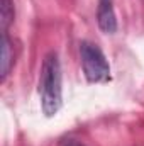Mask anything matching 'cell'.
Listing matches in <instances>:
<instances>
[{
    "label": "cell",
    "mask_w": 144,
    "mask_h": 146,
    "mask_svg": "<svg viewBox=\"0 0 144 146\" xmlns=\"http://www.w3.org/2000/svg\"><path fill=\"white\" fill-rule=\"evenodd\" d=\"M14 46L9 37V33H2V60H0V76L2 82L9 76V73L14 66Z\"/></svg>",
    "instance_id": "obj_4"
},
{
    "label": "cell",
    "mask_w": 144,
    "mask_h": 146,
    "mask_svg": "<svg viewBox=\"0 0 144 146\" xmlns=\"http://www.w3.org/2000/svg\"><path fill=\"white\" fill-rule=\"evenodd\" d=\"M39 99L46 117L56 115L63 106L61 63L56 51H49L42 60L39 73Z\"/></svg>",
    "instance_id": "obj_1"
},
{
    "label": "cell",
    "mask_w": 144,
    "mask_h": 146,
    "mask_svg": "<svg viewBox=\"0 0 144 146\" xmlns=\"http://www.w3.org/2000/svg\"><path fill=\"white\" fill-rule=\"evenodd\" d=\"M80 60L83 75L88 83H105L110 82V65L104 51L90 41L80 42Z\"/></svg>",
    "instance_id": "obj_2"
},
{
    "label": "cell",
    "mask_w": 144,
    "mask_h": 146,
    "mask_svg": "<svg viewBox=\"0 0 144 146\" xmlns=\"http://www.w3.org/2000/svg\"><path fill=\"white\" fill-rule=\"evenodd\" d=\"M65 146H83V145H81V143H78V141H73V139H71V141H68Z\"/></svg>",
    "instance_id": "obj_6"
},
{
    "label": "cell",
    "mask_w": 144,
    "mask_h": 146,
    "mask_svg": "<svg viewBox=\"0 0 144 146\" xmlns=\"http://www.w3.org/2000/svg\"><path fill=\"white\" fill-rule=\"evenodd\" d=\"M0 22H2V33H7L9 26L14 22V2L12 0H2L0 5Z\"/></svg>",
    "instance_id": "obj_5"
},
{
    "label": "cell",
    "mask_w": 144,
    "mask_h": 146,
    "mask_svg": "<svg viewBox=\"0 0 144 146\" xmlns=\"http://www.w3.org/2000/svg\"><path fill=\"white\" fill-rule=\"evenodd\" d=\"M97 22L102 33L114 34L117 31V17L114 10V2L112 0H98L97 7Z\"/></svg>",
    "instance_id": "obj_3"
}]
</instances>
